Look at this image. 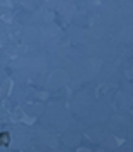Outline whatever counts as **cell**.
<instances>
[{
	"mask_svg": "<svg viewBox=\"0 0 133 152\" xmlns=\"http://www.w3.org/2000/svg\"><path fill=\"white\" fill-rule=\"evenodd\" d=\"M2 144H9V133H2L0 135V145Z\"/></svg>",
	"mask_w": 133,
	"mask_h": 152,
	"instance_id": "1",
	"label": "cell"
}]
</instances>
